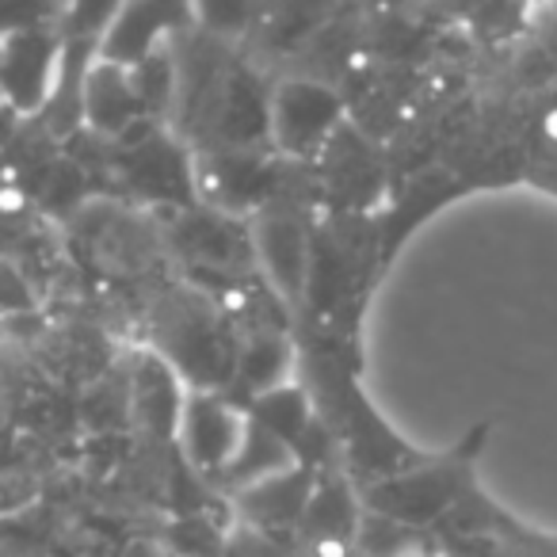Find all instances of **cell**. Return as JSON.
Masks as SVG:
<instances>
[{"label": "cell", "mask_w": 557, "mask_h": 557, "mask_svg": "<svg viewBox=\"0 0 557 557\" xmlns=\"http://www.w3.org/2000/svg\"><path fill=\"white\" fill-rule=\"evenodd\" d=\"M176 432L184 440V450L199 470H225L237 455L240 440L248 432V420L233 409L225 397L191 394L184 397Z\"/></svg>", "instance_id": "cell-5"}, {"label": "cell", "mask_w": 557, "mask_h": 557, "mask_svg": "<svg viewBox=\"0 0 557 557\" xmlns=\"http://www.w3.org/2000/svg\"><path fill=\"white\" fill-rule=\"evenodd\" d=\"M252 248L256 260L263 263V275L271 278V287H278L287 298L302 295L313 268V248L295 214H283V210L260 214V222L252 225Z\"/></svg>", "instance_id": "cell-6"}, {"label": "cell", "mask_w": 557, "mask_h": 557, "mask_svg": "<svg viewBox=\"0 0 557 557\" xmlns=\"http://www.w3.org/2000/svg\"><path fill=\"white\" fill-rule=\"evenodd\" d=\"M62 81V35L58 27H32L0 39V100L16 115L50 108Z\"/></svg>", "instance_id": "cell-1"}, {"label": "cell", "mask_w": 557, "mask_h": 557, "mask_svg": "<svg viewBox=\"0 0 557 557\" xmlns=\"http://www.w3.org/2000/svg\"><path fill=\"white\" fill-rule=\"evenodd\" d=\"M187 27H195L191 0H123L96 47V58L131 70L153 50L169 47Z\"/></svg>", "instance_id": "cell-2"}, {"label": "cell", "mask_w": 557, "mask_h": 557, "mask_svg": "<svg viewBox=\"0 0 557 557\" xmlns=\"http://www.w3.org/2000/svg\"><path fill=\"white\" fill-rule=\"evenodd\" d=\"M450 9H470V4H481V0H447Z\"/></svg>", "instance_id": "cell-15"}, {"label": "cell", "mask_w": 557, "mask_h": 557, "mask_svg": "<svg viewBox=\"0 0 557 557\" xmlns=\"http://www.w3.org/2000/svg\"><path fill=\"white\" fill-rule=\"evenodd\" d=\"M131 401H134V412H138L153 432L169 435L180 420V409H184V397H180V386H176V371H172L161 356H149L146 363L134 371Z\"/></svg>", "instance_id": "cell-8"}, {"label": "cell", "mask_w": 557, "mask_h": 557, "mask_svg": "<svg viewBox=\"0 0 557 557\" xmlns=\"http://www.w3.org/2000/svg\"><path fill=\"white\" fill-rule=\"evenodd\" d=\"M62 0H0V39L32 27H58Z\"/></svg>", "instance_id": "cell-11"}, {"label": "cell", "mask_w": 557, "mask_h": 557, "mask_svg": "<svg viewBox=\"0 0 557 557\" xmlns=\"http://www.w3.org/2000/svg\"><path fill=\"white\" fill-rule=\"evenodd\" d=\"M16 111H12L9 108V103H4V100H0V141H4V138H9V131H12V123H16Z\"/></svg>", "instance_id": "cell-14"}, {"label": "cell", "mask_w": 557, "mask_h": 557, "mask_svg": "<svg viewBox=\"0 0 557 557\" xmlns=\"http://www.w3.org/2000/svg\"><path fill=\"white\" fill-rule=\"evenodd\" d=\"M81 119L100 134H126L146 123L138 92L126 65H111L96 58L81 81Z\"/></svg>", "instance_id": "cell-7"}, {"label": "cell", "mask_w": 557, "mask_h": 557, "mask_svg": "<svg viewBox=\"0 0 557 557\" xmlns=\"http://www.w3.org/2000/svg\"><path fill=\"white\" fill-rule=\"evenodd\" d=\"M123 164H126V176H131L134 187L141 191H153V195H169V187H187V169L180 161V153L169 146L164 138L157 134H141L126 146L123 153Z\"/></svg>", "instance_id": "cell-9"}, {"label": "cell", "mask_w": 557, "mask_h": 557, "mask_svg": "<svg viewBox=\"0 0 557 557\" xmlns=\"http://www.w3.org/2000/svg\"><path fill=\"white\" fill-rule=\"evenodd\" d=\"M195 24L210 35H233L248 24L256 0H191Z\"/></svg>", "instance_id": "cell-12"}, {"label": "cell", "mask_w": 557, "mask_h": 557, "mask_svg": "<svg viewBox=\"0 0 557 557\" xmlns=\"http://www.w3.org/2000/svg\"><path fill=\"white\" fill-rule=\"evenodd\" d=\"M336 123H341V100L318 81H287L268 100V134L290 157H313L325 149Z\"/></svg>", "instance_id": "cell-3"}, {"label": "cell", "mask_w": 557, "mask_h": 557, "mask_svg": "<svg viewBox=\"0 0 557 557\" xmlns=\"http://www.w3.org/2000/svg\"><path fill=\"white\" fill-rule=\"evenodd\" d=\"M0 310L4 313L32 310V287H27V278L9 260H0Z\"/></svg>", "instance_id": "cell-13"}, {"label": "cell", "mask_w": 557, "mask_h": 557, "mask_svg": "<svg viewBox=\"0 0 557 557\" xmlns=\"http://www.w3.org/2000/svg\"><path fill=\"white\" fill-rule=\"evenodd\" d=\"M287 344L278 341V336L268 333H256L245 348L237 351L233 359V374L240 379V386L252 389L256 397L268 394V389L283 386V371H287Z\"/></svg>", "instance_id": "cell-10"}, {"label": "cell", "mask_w": 557, "mask_h": 557, "mask_svg": "<svg viewBox=\"0 0 557 557\" xmlns=\"http://www.w3.org/2000/svg\"><path fill=\"white\" fill-rule=\"evenodd\" d=\"M123 0H62L58 35H62V81L50 100V108H65L73 119H81V81L88 65L96 62L103 32L115 20Z\"/></svg>", "instance_id": "cell-4"}]
</instances>
